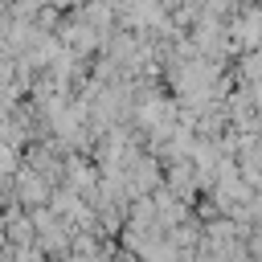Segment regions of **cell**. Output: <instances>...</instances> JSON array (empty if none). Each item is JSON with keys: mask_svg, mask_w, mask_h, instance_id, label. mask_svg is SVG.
Here are the masks:
<instances>
[{"mask_svg": "<svg viewBox=\"0 0 262 262\" xmlns=\"http://www.w3.org/2000/svg\"><path fill=\"white\" fill-rule=\"evenodd\" d=\"M20 201L33 209V205H41L45 201V184L41 180H33V176H25V188H20Z\"/></svg>", "mask_w": 262, "mask_h": 262, "instance_id": "1", "label": "cell"}]
</instances>
